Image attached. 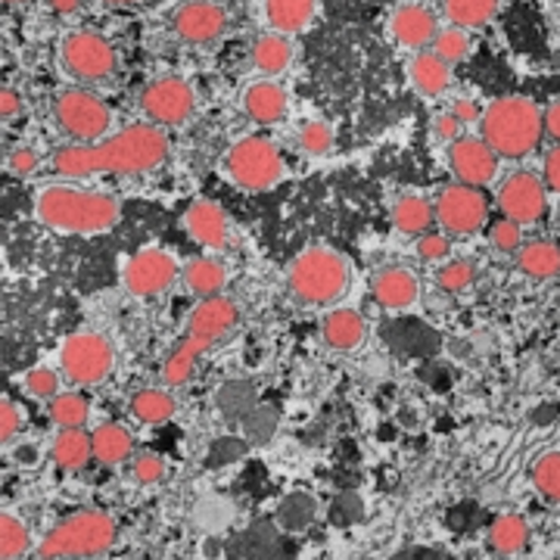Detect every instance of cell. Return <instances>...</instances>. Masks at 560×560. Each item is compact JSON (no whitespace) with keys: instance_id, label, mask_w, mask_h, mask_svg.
<instances>
[{"instance_id":"cell-28","label":"cell","mask_w":560,"mask_h":560,"mask_svg":"<svg viewBox=\"0 0 560 560\" xmlns=\"http://www.w3.org/2000/svg\"><path fill=\"white\" fill-rule=\"evenodd\" d=\"M94 460H101L106 467H116V464H125L135 452V436L128 433V427L121 423H101L94 433Z\"/></svg>"},{"instance_id":"cell-7","label":"cell","mask_w":560,"mask_h":560,"mask_svg":"<svg viewBox=\"0 0 560 560\" xmlns=\"http://www.w3.org/2000/svg\"><path fill=\"white\" fill-rule=\"evenodd\" d=\"M221 172L234 187H241L246 194H265L283 180L287 165H283V156H280L275 140L249 135V138L231 143V150L221 160Z\"/></svg>"},{"instance_id":"cell-50","label":"cell","mask_w":560,"mask_h":560,"mask_svg":"<svg viewBox=\"0 0 560 560\" xmlns=\"http://www.w3.org/2000/svg\"><path fill=\"white\" fill-rule=\"evenodd\" d=\"M452 113H455L460 121H477V116H482V113H477V103L470 101H455L452 103Z\"/></svg>"},{"instance_id":"cell-31","label":"cell","mask_w":560,"mask_h":560,"mask_svg":"<svg viewBox=\"0 0 560 560\" xmlns=\"http://www.w3.org/2000/svg\"><path fill=\"white\" fill-rule=\"evenodd\" d=\"M526 541H529V526L521 514H501L489 526V545H492V551H499L504 558L521 555Z\"/></svg>"},{"instance_id":"cell-27","label":"cell","mask_w":560,"mask_h":560,"mask_svg":"<svg viewBox=\"0 0 560 560\" xmlns=\"http://www.w3.org/2000/svg\"><path fill=\"white\" fill-rule=\"evenodd\" d=\"M253 62L259 69L265 79H278L290 69L293 62V44L287 35H278V32H268L261 35L256 44H253Z\"/></svg>"},{"instance_id":"cell-14","label":"cell","mask_w":560,"mask_h":560,"mask_svg":"<svg viewBox=\"0 0 560 560\" xmlns=\"http://www.w3.org/2000/svg\"><path fill=\"white\" fill-rule=\"evenodd\" d=\"M499 209L504 219L517 224H536L548 209V187L539 175L533 172H514L501 180L499 187Z\"/></svg>"},{"instance_id":"cell-48","label":"cell","mask_w":560,"mask_h":560,"mask_svg":"<svg viewBox=\"0 0 560 560\" xmlns=\"http://www.w3.org/2000/svg\"><path fill=\"white\" fill-rule=\"evenodd\" d=\"M10 458H13V464H35L38 460V448L35 445H28V442H13V452H10Z\"/></svg>"},{"instance_id":"cell-42","label":"cell","mask_w":560,"mask_h":560,"mask_svg":"<svg viewBox=\"0 0 560 560\" xmlns=\"http://www.w3.org/2000/svg\"><path fill=\"white\" fill-rule=\"evenodd\" d=\"M415 253L423 261H445L452 253V241H448V234H423L415 243Z\"/></svg>"},{"instance_id":"cell-49","label":"cell","mask_w":560,"mask_h":560,"mask_svg":"<svg viewBox=\"0 0 560 560\" xmlns=\"http://www.w3.org/2000/svg\"><path fill=\"white\" fill-rule=\"evenodd\" d=\"M545 131L555 140H560V101L545 109Z\"/></svg>"},{"instance_id":"cell-21","label":"cell","mask_w":560,"mask_h":560,"mask_svg":"<svg viewBox=\"0 0 560 560\" xmlns=\"http://www.w3.org/2000/svg\"><path fill=\"white\" fill-rule=\"evenodd\" d=\"M320 337H324V342L334 352H355V349H361L364 337H368V324L361 318L359 308L337 305L320 320Z\"/></svg>"},{"instance_id":"cell-38","label":"cell","mask_w":560,"mask_h":560,"mask_svg":"<svg viewBox=\"0 0 560 560\" xmlns=\"http://www.w3.org/2000/svg\"><path fill=\"white\" fill-rule=\"evenodd\" d=\"M433 54L448 62V66H455V62H460L470 54V35L464 28H458V25L442 28L436 40H433Z\"/></svg>"},{"instance_id":"cell-19","label":"cell","mask_w":560,"mask_h":560,"mask_svg":"<svg viewBox=\"0 0 560 560\" xmlns=\"http://www.w3.org/2000/svg\"><path fill=\"white\" fill-rule=\"evenodd\" d=\"M389 28H393V38L411 50H423L440 35V22L433 16V10L423 3H401L389 20Z\"/></svg>"},{"instance_id":"cell-43","label":"cell","mask_w":560,"mask_h":560,"mask_svg":"<svg viewBox=\"0 0 560 560\" xmlns=\"http://www.w3.org/2000/svg\"><path fill=\"white\" fill-rule=\"evenodd\" d=\"M40 168V156L38 150H32V147H20V150H13L10 156H7V172L13 175V178H28V175H35Z\"/></svg>"},{"instance_id":"cell-34","label":"cell","mask_w":560,"mask_h":560,"mask_svg":"<svg viewBox=\"0 0 560 560\" xmlns=\"http://www.w3.org/2000/svg\"><path fill=\"white\" fill-rule=\"evenodd\" d=\"M62 374L57 368H47V364H38V368H32L25 377H22V389L32 396V399L40 401H54L60 396L62 389Z\"/></svg>"},{"instance_id":"cell-36","label":"cell","mask_w":560,"mask_h":560,"mask_svg":"<svg viewBox=\"0 0 560 560\" xmlns=\"http://www.w3.org/2000/svg\"><path fill=\"white\" fill-rule=\"evenodd\" d=\"M28 551V529L16 514L0 517V560H20Z\"/></svg>"},{"instance_id":"cell-12","label":"cell","mask_w":560,"mask_h":560,"mask_svg":"<svg viewBox=\"0 0 560 560\" xmlns=\"http://www.w3.org/2000/svg\"><path fill=\"white\" fill-rule=\"evenodd\" d=\"M433 209H436V224L452 237H470L489 219V202L482 197V190L467 187V184L442 187Z\"/></svg>"},{"instance_id":"cell-29","label":"cell","mask_w":560,"mask_h":560,"mask_svg":"<svg viewBox=\"0 0 560 560\" xmlns=\"http://www.w3.org/2000/svg\"><path fill=\"white\" fill-rule=\"evenodd\" d=\"M517 268L526 278L551 280L560 275V243L529 241L517 253Z\"/></svg>"},{"instance_id":"cell-23","label":"cell","mask_w":560,"mask_h":560,"mask_svg":"<svg viewBox=\"0 0 560 560\" xmlns=\"http://www.w3.org/2000/svg\"><path fill=\"white\" fill-rule=\"evenodd\" d=\"M318 0H265V20L278 35H300L315 20Z\"/></svg>"},{"instance_id":"cell-10","label":"cell","mask_w":560,"mask_h":560,"mask_svg":"<svg viewBox=\"0 0 560 560\" xmlns=\"http://www.w3.org/2000/svg\"><path fill=\"white\" fill-rule=\"evenodd\" d=\"M60 62L75 81H106L116 75V47L97 32H72L60 44Z\"/></svg>"},{"instance_id":"cell-9","label":"cell","mask_w":560,"mask_h":560,"mask_svg":"<svg viewBox=\"0 0 560 560\" xmlns=\"http://www.w3.org/2000/svg\"><path fill=\"white\" fill-rule=\"evenodd\" d=\"M54 116L62 135L75 143H101L103 138H109V128H113V109L84 88L62 91L54 103Z\"/></svg>"},{"instance_id":"cell-33","label":"cell","mask_w":560,"mask_h":560,"mask_svg":"<svg viewBox=\"0 0 560 560\" xmlns=\"http://www.w3.org/2000/svg\"><path fill=\"white\" fill-rule=\"evenodd\" d=\"M495 10H499V0H445L448 20L464 32L482 28L486 22L495 16Z\"/></svg>"},{"instance_id":"cell-22","label":"cell","mask_w":560,"mask_h":560,"mask_svg":"<svg viewBox=\"0 0 560 560\" xmlns=\"http://www.w3.org/2000/svg\"><path fill=\"white\" fill-rule=\"evenodd\" d=\"M180 280L187 287V293H194L197 300H215L221 296L224 283H228V271L219 259L212 256H194V259L184 261L180 268Z\"/></svg>"},{"instance_id":"cell-5","label":"cell","mask_w":560,"mask_h":560,"mask_svg":"<svg viewBox=\"0 0 560 560\" xmlns=\"http://www.w3.org/2000/svg\"><path fill=\"white\" fill-rule=\"evenodd\" d=\"M545 135V113L526 97H499L480 116V138L499 160H523L539 147Z\"/></svg>"},{"instance_id":"cell-47","label":"cell","mask_w":560,"mask_h":560,"mask_svg":"<svg viewBox=\"0 0 560 560\" xmlns=\"http://www.w3.org/2000/svg\"><path fill=\"white\" fill-rule=\"evenodd\" d=\"M20 109H22L20 94H16L13 88H3V94H0V116L10 121L20 116Z\"/></svg>"},{"instance_id":"cell-20","label":"cell","mask_w":560,"mask_h":560,"mask_svg":"<svg viewBox=\"0 0 560 560\" xmlns=\"http://www.w3.org/2000/svg\"><path fill=\"white\" fill-rule=\"evenodd\" d=\"M287 106H290V94L278 79L253 81L243 91V113L256 125H278L287 116Z\"/></svg>"},{"instance_id":"cell-39","label":"cell","mask_w":560,"mask_h":560,"mask_svg":"<svg viewBox=\"0 0 560 560\" xmlns=\"http://www.w3.org/2000/svg\"><path fill=\"white\" fill-rule=\"evenodd\" d=\"M300 147L308 156H327L334 150V128L320 119L305 121L300 128Z\"/></svg>"},{"instance_id":"cell-2","label":"cell","mask_w":560,"mask_h":560,"mask_svg":"<svg viewBox=\"0 0 560 560\" xmlns=\"http://www.w3.org/2000/svg\"><path fill=\"white\" fill-rule=\"evenodd\" d=\"M32 215L40 228L69 237H97L119 228L121 202L79 184H47L35 194Z\"/></svg>"},{"instance_id":"cell-40","label":"cell","mask_w":560,"mask_h":560,"mask_svg":"<svg viewBox=\"0 0 560 560\" xmlns=\"http://www.w3.org/2000/svg\"><path fill=\"white\" fill-rule=\"evenodd\" d=\"M128 467H131V480L140 482V486H156L168 474V464L156 452H138Z\"/></svg>"},{"instance_id":"cell-11","label":"cell","mask_w":560,"mask_h":560,"mask_svg":"<svg viewBox=\"0 0 560 560\" xmlns=\"http://www.w3.org/2000/svg\"><path fill=\"white\" fill-rule=\"evenodd\" d=\"M180 268L178 259L162 249V246H143L135 256H128L121 265V283L131 296L138 300H150L165 293L175 280H178Z\"/></svg>"},{"instance_id":"cell-18","label":"cell","mask_w":560,"mask_h":560,"mask_svg":"<svg viewBox=\"0 0 560 560\" xmlns=\"http://www.w3.org/2000/svg\"><path fill=\"white\" fill-rule=\"evenodd\" d=\"M374 300L381 302L386 312H408L420 300V280L415 271L401 265H386L374 275Z\"/></svg>"},{"instance_id":"cell-32","label":"cell","mask_w":560,"mask_h":560,"mask_svg":"<svg viewBox=\"0 0 560 560\" xmlns=\"http://www.w3.org/2000/svg\"><path fill=\"white\" fill-rule=\"evenodd\" d=\"M47 415L60 430H84L91 418V401L84 393H60L54 401H47Z\"/></svg>"},{"instance_id":"cell-35","label":"cell","mask_w":560,"mask_h":560,"mask_svg":"<svg viewBox=\"0 0 560 560\" xmlns=\"http://www.w3.org/2000/svg\"><path fill=\"white\" fill-rule=\"evenodd\" d=\"M533 486L539 489L541 499L560 504V452H545L533 464Z\"/></svg>"},{"instance_id":"cell-24","label":"cell","mask_w":560,"mask_h":560,"mask_svg":"<svg viewBox=\"0 0 560 560\" xmlns=\"http://www.w3.org/2000/svg\"><path fill=\"white\" fill-rule=\"evenodd\" d=\"M411 72V84L418 88L420 97H440L452 84V66L440 60L433 50H418L415 60L408 62Z\"/></svg>"},{"instance_id":"cell-30","label":"cell","mask_w":560,"mask_h":560,"mask_svg":"<svg viewBox=\"0 0 560 560\" xmlns=\"http://www.w3.org/2000/svg\"><path fill=\"white\" fill-rule=\"evenodd\" d=\"M131 415L147 427L165 423L175 415V396L168 393V386H143L131 399Z\"/></svg>"},{"instance_id":"cell-13","label":"cell","mask_w":560,"mask_h":560,"mask_svg":"<svg viewBox=\"0 0 560 560\" xmlns=\"http://www.w3.org/2000/svg\"><path fill=\"white\" fill-rule=\"evenodd\" d=\"M140 109L143 116L160 125V128H178V125H187L194 109H197V94L194 88L184 79H156L153 84L143 88L140 94Z\"/></svg>"},{"instance_id":"cell-1","label":"cell","mask_w":560,"mask_h":560,"mask_svg":"<svg viewBox=\"0 0 560 560\" xmlns=\"http://www.w3.org/2000/svg\"><path fill=\"white\" fill-rule=\"evenodd\" d=\"M168 135L165 128L143 121L128 125L101 143H72L60 147L50 162L54 172L69 180L91 178V175H147L168 160Z\"/></svg>"},{"instance_id":"cell-16","label":"cell","mask_w":560,"mask_h":560,"mask_svg":"<svg viewBox=\"0 0 560 560\" xmlns=\"http://www.w3.org/2000/svg\"><path fill=\"white\" fill-rule=\"evenodd\" d=\"M172 28L187 44H209L224 35L228 16L212 0H184L172 16Z\"/></svg>"},{"instance_id":"cell-25","label":"cell","mask_w":560,"mask_h":560,"mask_svg":"<svg viewBox=\"0 0 560 560\" xmlns=\"http://www.w3.org/2000/svg\"><path fill=\"white\" fill-rule=\"evenodd\" d=\"M50 458L66 474H79L94 458V440L84 430H60L50 445Z\"/></svg>"},{"instance_id":"cell-4","label":"cell","mask_w":560,"mask_h":560,"mask_svg":"<svg viewBox=\"0 0 560 560\" xmlns=\"http://www.w3.org/2000/svg\"><path fill=\"white\" fill-rule=\"evenodd\" d=\"M352 265L334 246H305L287 265V287L290 293L312 308H337L349 293Z\"/></svg>"},{"instance_id":"cell-6","label":"cell","mask_w":560,"mask_h":560,"mask_svg":"<svg viewBox=\"0 0 560 560\" xmlns=\"http://www.w3.org/2000/svg\"><path fill=\"white\" fill-rule=\"evenodd\" d=\"M116 541V521L97 511L81 508L62 517L44 539L38 541V560H84L109 551Z\"/></svg>"},{"instance_id":"cell-41","label":"cell","mask_w":560,"mask_h":560,"mask_svg":"<svg viewBox=\"0 0 560 560\" xmlns=\"http://www.w3.org/2000/svg\"><path fill=\"white\" fill-rule=\"evenodd\" d=\"M489 243L499 249V253H521L523 249V228L517 221L511 219H495L489 224Z\"/></svg>"},{"instance_id":"cell-17","label":"cell","mask_w":560,"mask_h":560,"mask_svg":"<svg viewBox=\"0 0 560 560\" xmlns=\"http://www.w3.org/2000/svg\"><path fill=\"white\" fill-rule=\"evenodd\" d=\"M184 231L190 241H197L206 249H224L231 237V224L219 202L194 200L184 209Z\"/></svg>"},{"instance_id":"cell-53","label":"cell","mask_w":560,"mask_h":560,"mask_svg":"<svg viewBox=\"0 0 560 560\" xmlns=\"http://www.w3.org/2000/svg\"><path fill=\"white\" fill-rule=\"evenodd\" d=\"M7 3H20V0H7Z\"/></svg>"},{"instance_id":"cell-15","label":"cell","mask_w":560,"mask_h":560,"mask_svg":"<svg viewBox=\"0 0 560 560\" xmlns=\"http://www.w3.org/2000/svg\"><path fill=\"white\" fill-rule=\"evenodd\" d=\"M448 162H452V172H455L458 184L477 187V190L489 187L499 175L495 150L477 135H464L460 140H455L452 150H448Z\"/></svg>"},{"instance_id":"cell-52","label":"cell","mask_w":560,"mask_h":560,"mask_svg":"<svg viewBox=\"0 0 560 560\" xmlns=\"http://www.w3.org/2000/svg\"><path fill=\"white\" fill-rule=\"evenodd\" d=\"M106 3H116V7H128V3H143V0H106Z\"/></svg>"},{"instance_id":"cell-8","label":"cell","mask_w":560,"mask_h":560,"mask_svg":"<svg viewBox=\"0 0 560 560\" xmlns=\"http://www.w3.org/2000/svg\"><path fill=\"white\" fill-rule=\"evenodd\" d=\"M57 371L72 386H101L116 371V346L106 334L79 330L60 342Z\"/></svg>"},{"instance_id":"cell-44","label":"cell","mask_w":560,"mask_h":560,"mask_svg":"<svg viewBox=\"0 0 560 560\" xmlns=\"http://www.w3.org/2000/svg\"><path fill=\"white\" fill-rule=\"evenodd\" d=\"M22 430V411L13 399L0 401V442L13 445V440L20 436Z\"/></svg>"},{"instance_id":"cell-37","label":"cell","mask_w":560,"mask_h":560,"mask_svg":"<svg viewBox=\"0 0 560 560\" xmlns=\"http://www.w3.org/2000/svg\"><path fill=\"white\" fill-rule=\"evenodd\" d=\"M477 278L474 265L467 259H448L436 268V287L442 293H464Z\"/></svg>"},{"instance_id":"cell-26","label":"cell","mask_w":560,"mask_h":560,"mask_svg":"<svg viewBox=\"0 0 560 560\" xmlns=\"http://www.w3.org/2000/svg\"><path fill=\"white\" fill-rule=\"evenodd\" d=\"M389 219H393L396 231H401V234L423 237V234H430V224L436 221V209H433V202L423 200L418 194H405V197L393 202Z\"/></svg>"},{"instance_id":"cell-45","label":"cell","mask_w":560,"mask_h":560,"mask_svg":"<svg viewBox=\"0 0 560 560\" xmlns=\"http://www.w3.org/2000/svg\"><path fill=\"white\" fill-rule=\"evenodd\" d=\"M460 125H464V121L448 109V113L436 116V121H433V135H436L442 143H455V140L464 138V135H460Z\"/></svg>"},{"instance_id":"cell-51","label":"cell","mask_w":560,"mask_h":560,"mask_svg":"<svg viewBox=\"0 0 560 560\" xmlns=\"http://www.w3.org/2000/svg\"><path fill=\"white\" fill-rule=\"evenodd\" d=\"M54 13H75L81 7V0H47Z\"/></svg>"},{"instance_id":"cell-46","label":"cell","mask_w":560,"mask_h":560,"mask_svg":"<svg viewBox=\"0 0 560 560\" xmlns=\"http://www.w3.org/2000/svg\"><path fill=\"white\" fill-rule=\"evenodd\" d=\"M541 180L548 190L560 194V147H555L548 156H545V165H541Z\"/></svg>"},{"instance_id":"cell-3","label":"cell","mask_w":560,"mask_h":560,"mask_svg":"<svg viewBox=\"0 0 560 560\" xmlns=\"http://www.w3.org/2000/svg\"><path fill=\"white\" fill-rule=\"evenodd\" d=\"M241 320V305L231 296H215V300H202L190 315H187V327L184 337L175 346V352L162 364V386L178 389L194 377L197 361L215 346V342L231 334Z\"/></svg>"}]
</instances>
